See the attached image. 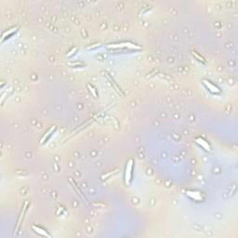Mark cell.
<instances>
[{"label":"cell","instance_id":"5b68a950","mask_svg":"<svg viewBox=\"0 0 238 238\" xmlns=\"http://www.w3.org/2000/svg\"><path fill=\"white\" fill-rule=\"evenodd\" d=\"M33 230H35V232L37 233H39L40 235H42V236H50V235L49 233H47V231L42 228H40L39 226H33Z\"/></svg>","mask_w":238,"mask_h":238},{"label":"cell","instance_id":"8992f818","mask_svg":"<svg viewBox=\"0 0 238 238\" xmlns=\"http://www.w3.org/2000/svg\"><path fill=\"white\" fill-rule=\"evenodd\" d=\"M186 194L188 196H190L191 198H193L194 200H196V201H199V200H201V196H200L199 194H196L194 192H191V191H187Z\"/></svg>","mask_w":238,"mask_h":238},{"label":"cell","instance_id":"277c9868","mask_svg":"<svg viewBox=\"0 0 238 238\" xmlns=\"http://www.w3.org/2000/svg\"><path fill=\"white\" fill-rule=\"evenodd\" d=\"M55 130H56V127H53V128H51L50 129H49L48 132L44 136L43 139L41 140V143H47V141L49 140V138H50L52 136L53 133L55 132Z\"/></svg>","mask_w":238,"mask_h":238},{"label":"cell","instance_id":"3957f363","mask_svg":"<svg viewBox=\"0 0 238 238\" xmlns=\"http://www.w3.org/2000/svg\"><path fill=\"white\" fill-rule=\"evenodd\" d=\"M196 143H197L203 149H205L206 151H209L210 150V146L205 140H203L202 138H197L196 139Z\"/></svg>","mask_w":238,"mask_h":238},{"label":"cell","instance_id":"6da1fadb","mask_svg":"<svg viewBox=\"0 0 238 238\" xmlns=\"http://www.w3.org/2000/svg\"><path fill=\"white\" fill-rule=\"evenodd\" d=\"M133 163L132 159H129L128 162L127 163L126 166V172H125V179H126L127 184H130L132 181V170H133Z\"/></svg>","mask_w":238,"mask_h":238},{"label":"cell","instance_id":"7a4b0ae2","mask_svg":"<svg viewBox=\"0 0 238 238\" xmlns=\"http://www.w3.org/2000/svg\"><path fill=\"white\" fill-rule=\"evenodd\" d=\"M204 85L207 87V89L213 94H219L220 93V89L216 85L213 84L212 82L208 80H204Z\"/></svg>","mask_w":238,"mask_h":238}]
</instances>
